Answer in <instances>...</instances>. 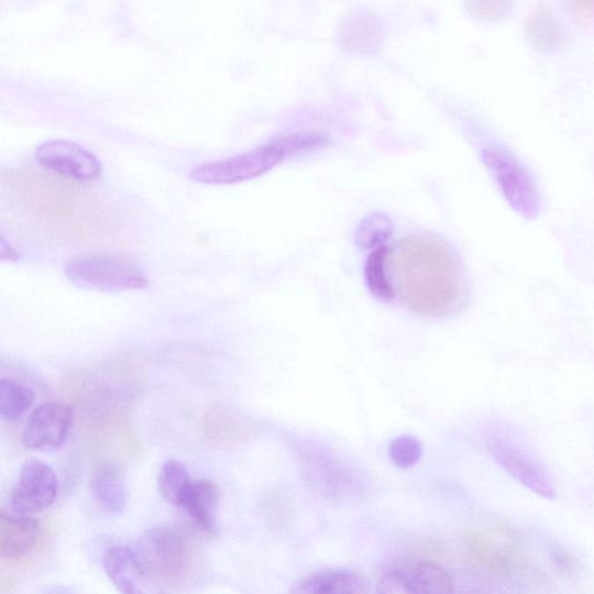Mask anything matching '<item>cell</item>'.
Here are the masks:
<instances>
[{
  "instance_id": "10",
  "label": "cell",
  "mask_w": 594,
  "mask_h": 594,
  "mask_svg": "<svg viewBox=\"0 0 594 594\" xmlns=\"http://www.w3.org/2000/svg\"><path fill=\"white\" fill-rule=\"evenodd\" d=\"M37 162L50 172L80 183L97 180L102 173L100 161L88 148L67 140H51L38 145Z\"/></svg>"
},
{
  "instance_id": "15",
  "label": "cell",
  "mask_w": 594,
  "mask_h": 594,
  "mask_svg": "<svg viewBox=\"0 0 594 594\" xmlns=\"http://www.w3.org/2000/svg\"><path fill=\"white\" fill-rule=\"evenodd\" d=\"M91 492L105 513L121 515L127 506V485L120 466L109 462L96 469L91 476Z\"/></svg>"
},
{
  "instance_id": "3",
  "label": "cell",
  "mask_w": 594,
  "mask_h": 594,
  "mask_svg": "<svg viewBox=\"0 0 594 594\" xmlns=\"http://www.w3.org/2000/svg\"><path fill=\"white\" fill-rule=\"evenodd\" d=\"M465 557L483 574L501 582L520 583L535 574L534 559L517 528L496 522L465 535Z\"/></svg>"
},
{
  "instance_id": "7",
  "label": "cell",
  "mask_w": 594,
  "mask_h": 594,
  "mask_svg": "<svg viewBox=\"0 0 594 594\" xmlns=\"http://www.w3.org/2000/svg\"><path fill=\"white\" fill-rule=\"evenodd\" d=\"M482 158L508 205L525 219L537 218L541 208L539 188L519 160L499 147L484 148Z\"/></svg>"
},
{
  "instance_id": "22",
  "label": "cell",
  "mask_w": 594,
  "mask_h": 594,
  "mask_svg": "<svg viewBox=\"0 0 594 594\" xmlns=\"http://www.w3.org/2000/svg\"><path fill=\"white\" fill-rule=\"evenodd\" d=\"M394 223L389 217L375 213L366 218L355 230V243L362 249H378L392 238Z\"/></svg>"
},
{
  "instance_id": "21",
  "label": "cell",
  "mask_w": 594,
  "mask_h": 594,
  "mask_svg": "<svg viewBox=\"0 0 594 594\" xmlns=\"http://www.w3.org/2000/svg\"><path fill=\"white\" fill-rule=\"evenodd\" d=\"M35 394L13 380L0 381V416L14 421L23 417L33 406Z\"/></svg>"
},
{
  "instance_id": "1",
  "label": "cell",
  "mask_w": 594,
  "mask_h": 594,
  "mask_svg": "<svg viewBox=\"0 0 594 594\" xmlns=\"http://www.w3.org/2000/svg\"><path fill=\"white\" fill-rule=\"evenodd\" d=\"M403 302L415 314L444 318L466 301V286L453 251L435 238L402 241L389 260Z\"/></svg>"
},
{
  "instance_id": "20",
  "label": "cell",
  "mask_w": 594,
  "mask_h": 594,
  "mask_svg": "<svg viewBox=\"0 0 594 594\" xmlns=\"http://www.w3.org/2000/svg\"><path fill=\"white\" fill-rule=\"evenodd\" d=\"M193 481L184 462L168 459L163 463L158 477L161 495L168 504L179 507Z\"/></svg>"
},
{
  "instance_id": "23",
  "label": "cell",
  "mask_w": 594,
  "mask_h": 594,
  "mask_svg": "<svg viewBox=\"0 0 594 594\" xmlns=\"http://www.w3.org/2000/svg\"><path fill=\"white\" fill-rule=\"evenodd\" d=\"M389 458L399 469H410L422 455V446L411 436H400L389 444Z\"/></svg>"
},
{
  "instance_id": "17",
  "label": "cell",
  "mask_w": 594,
  "mask_h": 594,
  "mask_svg": "<svg viewBox=\"0 0 594 594\" xmlns=\"http://www.w3.org/2000/svg\"><path fill=\"white\" fill-rule=\"evenodd\" d=\"M369 582L355 572L331 570L317 572L312 576L296 583L293 594H362L369 591Z\"/></svg>"
},
{
  "instance_id": "9",
  "label": "cell",
  "mask_w": 594,
  "mask_h": 594,
  "mask_svg": "<svg viewBox=\"0 0 594 594\" xmlns=\"http://www.w3.org/2000/svg\"><path fill=\"white\" fill-rule=\"evenodd\" d=\"M59 482L51 465L30 460L21 466L10 502L13 513L33 515L45 512L58 497Z\"/></svg>"
},
{
  "instance_id": "11",
  "label": "cell",
  "mask_w": 594,
  "mask_h": 594,
  "mask_svg": "<svg viewBox=\"0 0 594 594\" xmlns=\"http://www.w3.org/2000/svg\"><path fill=\"white\" fill-rule=\"evenodd\" d=\"M74 414L70 406L59 402L44 403L31 415L23 433L25 449L48 452L61 448L72 430Z\"/></svg>"
},
{
  "instance_id": "5",
  "label": "cell",
  "mask_w": 594,
  "mask_h": 594,
  "mask_svg": "<svg viewBox=\"0 0 594 594\" xmlns=\"http://www.w3.org/2000/svg\"><path fill=\"white\" fill-rule=\"evenodd\" d=\"M66 277L81 289L121 293L147 286L144 271L133 261L112 254H91L68 263Z\"/></svg>"
},
{
  "instance_id": "19",
  "label": "cell",
  "mask_w": 594,
  "mask_h": 594,
  "mask_svg": "<svg viewBox=\"0 0 594 594\" xmlns=\"http://www.w3.org/2000/svg\"><path fill=\"white\" fill-rule=\"evenodd\" d=\"M389 253L386 246L373 250L365 265V280L371 294L381 302H392L396 293L391 279Z\"/></svg>"
},
{
  "instance_id": "6",
  "label": "cell",
  "mask_w": 594,
  "mask_h": 594,
  "mask_svg": "<svg viewBox=\"0 0 594 594\" xmlns=\"http://www.w3.org/2000/svg\"><path fill=\"white\" fill-rule=\"evenodd\" d=\"M307 481L329 499L342 501L363 492V482L343 460L309 441L294 444Z\"/></svg>"
},
{
  "instance_id": "24",
  "label": "cell",
  "mask_w": 594,
  "mask_h": 594,
  "mask_svg": "<svg viewBox=\"0 0 594 594\" xmlns=\"http://www.w3.org/2000/svg\"><path fill=\"white\" fill-rule=\"evenodd\" d=\"M530 35L538 42L539 46L550 48L559 44L561 30L556 18L547 13H538L530 21Z\"/></svg>"
},
{
  "instance_id": "27",
  "label": "cell",
  "mask_w": 594,
  "mask_h": 594,
  "mask_svg": "<svg viewBox=\"0 0 594 594\" xmlns=\"http://www.w3.org/2000/svg\"><path fill=\"white\" fill-rule=\"evenodd\" d=\"M0 248H2V251L0 252H2L3 261L14 262L19 258L18 252L12 245L8 244L4 237H2V241H0Z\"/></svg>"
},
{
  "instance_id": "28",
  "label": "cell",
  "mask_w": 594,
  "mask_h": 594,
  "mask_svg": "<svg viewBox=\"0 0 594 594\" xmlns=\"http://www.w3.org/2000/svg\"><path fill=\"white\" fill-rule=\"evenodd\" d=\"M582 8L594 7V0H576Z\"/></svg>"
},
{
  "instance_id": "26",
  "label": "cell",
  "mask_w": 594,
  "mask_h": 594,
  "mask_svg": "<svg viewBox=\"0 0 594 594\" xmlns=\"http://www.w3.org/2000/svg\"><path fill=\"white\" fill-rule=\"evenodd\" d=\"M377 592L382 594H408L405 581L397 569L386 572L378 581Z\"/></svg>"
},
{
  "instance_id": "14",
  "label": "cell",
  "mask_w": 594,
  "mask_h": 594,
  "mask_svg": "<svg viewBox=\"0 0 594 594\" xmlns=\"http://www.w3.org/2000/svg\"><path fill=\"white\" fill-rule=\"evenodd\" d=\"M106 575L124 594H138L145 579L136 550L125 546L111 547L103 557Z\"/></svg>"
},
{
  "instance_id": "13",
  "label": "cell",
  "mask_w": 594,
  "mask_h": 594,
  "mask_svg": "<svg viewBox=\"0 0 594 594\" xmlns=\"http://www.w3.org/2000/svg\"><path fill=\"white\" fill-rule=\"evenodd\" d=\"M220 493L216 483L197 480L190 483L178 508L205 532H213L217 526Z\"/></svg>"
},
{
  "instance_id": "16",
  "label": "cell",
  "mask_w": 594,
  "mask_h": 594,
  "mask_svg": "<svg viewBox=\"0 0 594 594\" xmlns=\"http://www.w3.org/2000/svg\"><path fill=\"white\" fill-rule=\"evenodd\" d=\"M408 593L450 594L454 592V581L441 565L431 561H417L397 568Z\"/></svg>"
},
{
  "instance_id": "4",
  "label": "cell",
  "mask_w": 594,
  "mask_h": 594,
  "mask_svg": "<svg viewBox=\"0 0 594 594\" xmlns=\"http://www.w3.org/2000/svg\"><path fill=\"white\" fill-rule=\"evenodd\" d=\"M145 579L173 585L188 576L196 562V544L185 530L174 526L148 529L135 549Z\"/></svg>"
},
{
  "instance_id": "18",
  "label": "cell",
  "mask_w": 594,
  "mask_h": 594,
  "mask_svg": "<svg viewBox=\"0 0 594 594\" xmlns=\"http://www.w3.org/2000/svg\"><path fill=\"white\" fill-rule=\"evenodd\" d=\"M384 33L378 20L369 13L350 15L339 30V44L350 54H371L382 42Z\"/></svg>"
},
{
  "instance_id": "25",
  "label": "cell",
  "mask_w": 594,
  "mask_h": 594,
  "mask_svg": "<svg viewBox=\"0 0 594 594\" xmlns=\"http://www.w3.org/2000/svg\"><path fill=\"white\" fill-rule=\"evenodd\" d=\"M464 6L472 15L484 20L497 19L506 10L505 0H464Z\"/></svg>"
},
{
  "instance_id": "8",
  "label": "cell",
  "mask_w": 594,
  "mask_h": 594,
  "mask_svg": "<svg viewBox=\"0 0 594 594\" xmlns=\"http://www.w3.org/2000/svg\"><path fill=\"white\" fill-rule=\"evenodd\" d=\"M512 437L503 431H490L485 437L486 448L504 471L528 490L544 497L553 496L554 487L543 466Z\"/></svg>"
},
{
  "instance_id": "12",
  "label": "cell",
  "mask_w": 594,
  "mask_h": 594,
  "mask_svg": "<svg viewBox=\"0 0 594 594\" xmlns=\"http://www.w3.org/2000/svg\"><path fill=\"white\" fill-rule=\"evenodd\" d=\"M41 537L40 522L31 515L0 514V556L16 561L29 557Z\"/></svg>"
},
{
  "instance_id": "2",
  "label": "cell",
  "mask_w": 594,
  "mask_h": 594,
  "mask_svg": "<svg viewBox=\"0 0 594 594\" xmlns=\"http://www.w3.org/2000/svg\"><path fill=\"white\" fill-rule=\"evenodd\" d=\"M323 135L315 133L290 134L272 140L246 153L201 164L193 169L189 178L207 185H232L256 179L286 160L314 151L327 144Z\"/></svg>"
}]
</instances>
